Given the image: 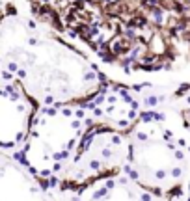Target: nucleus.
<instances>
[]
</instances>
